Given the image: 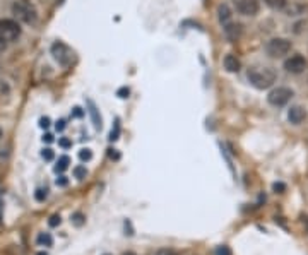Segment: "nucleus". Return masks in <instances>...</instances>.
I'll return each mask as SVG.
<instances>
[{
	"mask_svg": "<svg viewBox=\"0 0 308 255\" xmlns=\"http://www.w3.org/2000/svg\"><path fill=\"white\" fill-rule=\"evenodd\" d=\"M247 77H249L250 84L254 86V88L257 89H267L271 88L272 84L276 83V71L271 67H264V69H250L249 74H247Z\"/></svg>",
	"mask_w": 308,
	"mask_h": 255,
	"instance_id": "nucleus-1",
	"label": "nucleus"
},
{
	"mask_svg": "<svg viewBox=\"0 0 308 255\" xmlns=\"http://www.w3.org/2000/svg\"><path fill=\"white\" fill-rule=\"evenodd\" d=\"M21 36V26L12 19L0 21V50H4L9 43L16 41Z\"/></svg>",
	"mask_w": 308,
	"mask_h": 255,
	"instance_id": "nucleus-2",
	"label": "nucleus"
},
{
	"mask_svg": "<svg viewBox=\"0 0 308 255\" xmlns=\"http://www.w3.org/2000/svg\"><path fill=\"white\" fill-rule=\"evenodd\" d=\"M266 51H267L269 57L281 58L291 51V41L284 40V38H272V40L267 43Z\"/></svg>",
	"mask_w": 308,
	"mask_h": 255,
	"instance_id": "nucleus-3",
	"label": "nucleus"
},
{
	"mask_svg": "<svg viewBox=\"0 0 308 255\" xmlns=\"http://www.w3.org/2000/svg\"><path fill=\"white\" fill-rule=\"evenodd\" d=\"M51 55H53V58L64 67H69L74 62V58H76L74 57V51L62 41H57L51 45Z\"/></svg>",
	"mask_w": 308,
	"mask_h": 255,
	"instance_id": "nucleus-4",
	"label": "nucleus"
},
{
	"mask_svg": "<svg viewBox=\"0 0 308 255\" xmlns=\"http://www.w3.org/2000/svg\"><path fill=\"white\" fill-rule=\"evenodd\" d=\"M12 12L16 14L17 19L24 21V23L31 24L36 21V11L29 6V4H24V2H16L14 6H12Z\"/></svg>",
	"mask_w": 308,
	"mask_h": 255,
	"instance_id": "nucleus-5",
	"label": "nucleus"
},
{
	"mask_svg": "<svg viewBox=\"0 0 308 255\" xmlns=\"http://www.w3.org/2000/svg\"><path fill=\"white\" fill-rule=\"evenodd\" d=\"M291 98H293V91L289 88H277L274 91H271L267 96L269 103L272 106H284Z\"/></svg>",
	"mask_w": 308,
	"mask_h": 255,
	"instance_id": "nucleus-6",
	"label": "nucleus"
},
{
	"mask_svg": "<svg viewBox=\"0 0 308 255\" xmlns=\"http://www.w3.org/2000/svg\"><path fill=\"white\" fill-rule=\"evenodd\" d=\"M284 69L291 74H301L306 69V60L303 55H293L284 62Z\"/></svg>",
	"mask_w": 308,
	"mask_h": 255,
	"instance_id": "nucleus-7",
	"label": "nucleus"
},
{
	"mask_svg": "<svg viewBox=\"0 0 308 255\" xmlns=\"http://www.w3.org/2000/svg\"><path fill=\"white\" fill-rule=\"evenodd\" d=\"M241 16H255L259 12V0H233Z\"/></svg>",
	"mask_w": 308,
	"mask_h": 255,
	"instance_id": "nucleus-8",
	"label": "nucleus"
},
{
	"mask_svg": "<svg viewBox=\"0 0 308 255\" xmlns=\"http://www.w3.org/2000/svg\"><path fill=\"white\" fill-rule=\"evenodd\" d=\"M224 34L229 41H236L241 34V26L235 23H226L224 24Z\"/></svg>",
	"mask_w": 308,
	"mask_h": 255,
	"instance_id": "nucleus-9",
	"label": "nucleus"
},
{
	"mask_svg": "<svg viewBox=\"0 0 308 255\" xmlns=\"http://www.w3.org/2000/svg\"><path fill=\"white\" fill-rule=\"evenodd\" d=\"M288 118L291 123L298 125L306 118V111L303 110L301 106H291V110H289V113H288Z\"/></svg>",
	"mask_w": 308,
	"mask_h": 255,
	"instance_id": "nucleus-10",
	"label": "nucleus"
},
{
	"mask_svg": "<svg viewBox=\"0 0 308 255\" xmlns=\"http://www.w3.org/2000/svg\"><path fill=\"white\" fill-rule=\"evenodd\" d=\"M224 69H226L228 72H238L241 69V62L235 57V55H226V57H224Z\"/></svg>",
	"mask_w": 308,
	"mask_h": 255,
	"instance_id": "nucleus-11",
	"label": "nucleus"
},
{
	"mask_svg": "<svg viewBox=\"0 0 308 255\" xmlns=\"http://www.w3.org/2000/svg\"><path fill=\"white\" fill-rule=\"evenodd\" d=\"M218 14H219V21H221V23H223V24L229 23V19H231V11H229V7L226 6V4L219 6Z\"/></svg>",
	"mask_w": 308,
	"mask_h": 255,
	"instance_id": "nucleus-12",
	"label": "nucleus"
},
{
	"mask_svg": "<svg viewBox=\"0 0 308 255\" xmlns=\"http://www.w3.org/2000/svg\"><path fill=\"white\" fill-rule=\"evenodd\" d=\"M89 105V111H91V115H93V122H94V127L96 129H101V118L98 116V111H96V106L93 105V103H88Z\"/></svg>",
	"mask_w": 308,
	"mask_h": 255,
	"instance_id": "nucleus-13",
	"label": "nucleus"
},
{
	"mask_svg": "<svg viewBox=\"0 0 308 255\" xmlns=\"http://www.w3.org/2000/svg\"><path fill=\"white\" fill-rule=\"evenodd\" d=\"M69 163H71V159H69L67 156H62V158H60L58 159V165L57 166H55V171H65V170H67V166H69Z\"/></svg>",
	"mask_w": 308,
	"mask_h": 255,
	"instance_id": "nucleus-14",
	"label": "nucleus"
},
{
	"mask_svg": "<svg viewBox=\"0 0 308 255\" xmlns=\"http://www.w3.org/2000/svg\"><path fill=\"white\" fill-rule=\"evenodd\" d=\"M38 243H40V245H46V247H51L53 240H51V236L48 235V233H43V235L38 236Z\"/></svg>",
	"mask_w": 308,
	"mask_h": 255,
	"instance_id": "nucleus-15",
	"label": "nucleus"
},
{
	"mask_svg": "<svg viewBox=\"0 0 308 255\" xmlns=\"http://www.w3.org/2000/svg\"><path fill=\"white\" fill-rule=\"evenodd\" d=\"M266 4L271 9H284L286 7V0H266Z\"/></svg>",
	"mask_w": 308,
	"mask_h": 255,
	"instance_id": "nucleus-16",
	"label": "nucleus"
},
{
	"mask_svg": "<svg viewBox=\"0 0 308 255\" xmlns=\"http://www.w3.org/2000/svg\"><path fill=\"white\" fill-rule=\"evenodd\" d=\"M79 158L82 159V161H89V159L93 158V154H91L89 149H82L81 153H79Z\"/></svg>",
	"mask_w": 308,
	"mask_h": 255,
	"instance_id": "nucleus-17",
	"label": "nucleus"
},
{
	"mask_svg": "<svg viewBox=\"0 0 308 255\" xmlns=\"http://www.w3.org/2000/svg\"><path fill=\"white\" fill-rule=\"evenodd\" d=\"M74 175H76L77 178H84V176L88 175V171H86V168L79 166V168H76V170H74Z\"/></svg>",
	"mask_w": 308,
	"mask_h": 255,
	"instance_id": "nucleus-18",
	"label": "nucleus"
},
{
	"mask_svg": "<svg viewBox=\"0 0 308 255\" xmlns=\"http://www.w3.org/2000/svg\"><path fill=\"white\" fill-rule=\"evenodd\" d=\"M154 255H178L175 252V250H171V248H161V250H158Z\"/></svg>",
	"mask_w": 308,
	"mask_h": 255,
	"instance_id": "nucleus-19",
	"label": "nucleus"
},
{
	"mask_svg": "<svg viewBox=\"0 0 308 255\" xmlns=\"http://www.w3.org/2000/svg\"><path fill=\"white\" fill-rule=\"evenodd\" d=\"M41 156H43V159H46V161H51V159H53V151H51V149H45L41 153Z\"/></svg>",
	"mask_w": 308,
	"mask_h": 255,
	"instance_id": "nucleus-20",
	"label": "nucleus"
},
{
	"mask_svg": "<svg viewBox=\"0 0 308 255\" xmlns=\"http://www.w3.org/2000/svg\"><path fill=\"white\" fill-rule=\"evenodd\" d=\"M216 255H231V250L228 247H218L216 248Z\"/></svg>",
	"mask_w": 308,
	"mask_h": 255,
	"instance_id": "nucleus-21",
	"label": "nucleus"
},
{
	"mask_svg": "<svg viewBox=\"0 0 308 255\" xmlns=\"http://www.w3.org/2000/svg\"><path fill=\"white\" fill-rule=\"evenodd\" d=\"M72 219H74V223H76V224H77V226H81V224H82V223H84V221H82V219H84V216H82L81 213L74 214V218H72Z\"/></svg>",
	"mask_w": 308,
	"mask_h": 255,
	"instance_id": "nucleus-22",
	"label": "nucleus"
},
{
	"mask_svg": "<svg viewBox=\"0 0 308 255\" xmlns=\"http://www.w3.org/2000/svg\"><path fill=\"white\" fill-rule=\"evenodd\" d=\"M58 224H60V216H57V214H55V216H51V218H50V226H58Z\"/></svg>",
	"mask_w": 308,
	"mask_h": 255,
	"instance_id": "nucleus-23",
	"label": "nucleus"
},
{
	"mask_svg": "<svg viewBox=\"0 0 308 255\" xmlns=\"http://www.w3.org/2000/svg\"><path fill=\"white\" fill-rule=\"evenodd\" d=\"M36 199H38V201H45V199H46V190H38Z\"/></svg>",
	"mask_w": 308,
	"mask_h": 255,
	"instance_id": "nucleus-24",
	"label": "nucleus"
},
{
	"mask_svg": "<svg viewBox=\"0 0 308 255\" xmlns=\"http://www.w3.org/2000/svg\"><path fill=\"white\" fill-rule=\"evenodd\" d=\"M118 94H120V98H127V96H129V89H125V88H124V89H120V91H118Z\"/></svg>",
	"mask_w": 308,
	"mask_h": 255,
	"instance_id": "nucleus-25",
	"label": "nucleus"
},
{
	"mask_svg": "<svg viewBox=\"0 0 308 255\" xmlns=\"http://www.w3.org/2000/svg\"><path fill=\"white\" fill-rule=\"evenodd\" d=\"M40 122H41L40 125H41L43 129H45V127H48V125H50V120H48V118H41Z\"/></svg>",
	"mask_w": 308,
	"mask_h": 255,
	"instance_id": "nucleus-26",
	"label": "nucleus"
},
{
	"mask_svg": "<svg viewBox=\"0 0 308 255\" xmlns=\"http://www.w3.org/2000/svg\"><path fill=\"white\" fill-rule=\"evenodd\" d=\"M60 146H62V148H69V146H71V141L62 139V141H60Z\"/></svg>",
	"mask_w": 308,
	"mask_h": 255,
	"instance_id": "nucleus-27",
	"label": "nucleus"
},
{
	"mask_svg": "<svg viewBox=\"0 0 308 255\" xmlns=\"http://www.w3.org/2000/svg\"><path fill=\"white\" fill-rule=\"evenodd\" d=\"M64 129H65V122L60 120V122H57V131H64Z\"/></svg>",
	"mask_w": 308,
	"mask_h": 255,
	"instance_id": "nucleus-28",
	"label": "nucleus"
},
{
	"mask_svg": "<svg viewBox=\"0 0 308 255\" xmlns=\"http://www.w3.org/2000/svg\"><path fill=\"white\" fill-rule=\"evenodd\" d=\"M57 185H67V180H65V176H60V180H57Z\"/></svg>",
	"mask_w": 308,
	"mask_h": 255,
	"instance_id": "nucleus-29",
	"label": "nucleus"
},
{
	"mask_svg": "<svg viewBox=\"0 0 308 255\" xmlns=\"http://www.w3.org/2000/svg\"><path fill=\"white\" fill-rule=\"evenodd\" d=\"M43 141H46V142H51V141H53V137H51L50 134H46V136L43 137Z\"/></svg>",
	"mask_w": 308,
	"mask_h": 255,
	"instance_id": "nucleus-30",
	"label": "nucleus"
},
{
	"mask_svg": "<svg viewBox=\"0 0 308 255\" xmlns=\"http://www.w3.org/2000/svg\"><path fill=\"white\" fill-rule=\"evenodd\" d=\"M274 190H284V185L283 183H276L274 185Z\"/></svg>",
	"mask_w": 308,
	"mask_h": 255,
	"instance_id": "nucleus-31",
	"label": "nucleus"
},
{
	"mask_svg": "<svg viewBox=\"0 0 308 255\" xmlns=\"http://www.w3.org/2000/svg\"><path fill=\"white\" fill-rule=\"evenodd\" d=\"M303 224H305V228H306V231H308V216H303Z\"/></svg>",
	"mask_w": 308,
	"mask_h": 255,
	"instance_id": "nucleus-32",
	"label": "nucleus"
},
{
	"mask_svg": "<svg viewBox=\"0 0 308 255\" xmlns=\"http://www.w3.org/2000/svg\"><path fill=\"white\" fill-rule=\"evenodd\" d=\"M38 255H46L45 252H40V253H38Z\"/></svg>",
	"mask_w": 308,
	"mask_h": 255,
	"instance_id": "nucleus-33",
	"label": "nucleus"
}]
</instances>
